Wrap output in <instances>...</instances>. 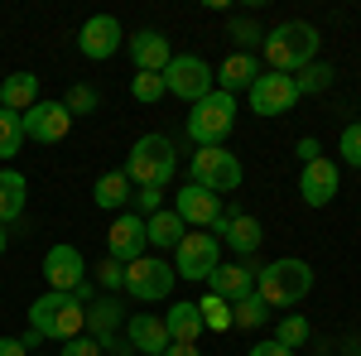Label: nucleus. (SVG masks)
<instances>
[{
    "label": "nucleus",
    "mask_w": 361,
    "mask_h": 356,
    "mask_svg": "<svg viewBox=\"0 0 361 356\" xmlns=\"http://www.w3.org/2000/svg\"><path fill=\"white\" fill-rule=\"evenodd\" d=\"M318 44H323V34L308 25V20H284L265 34V44H260V54H265V73H284V78H294L299 68H308L313 58H318Z\"/></svg>",
    "instance_id": "1"
},
{
    "label": "nucleus",
    "mask_w": 361,
    "mask_h": 356,
    "mask_svg": "<svg viewBox=\"0 0 361 356\" xmlns=\"http://www.w3.org/2000/svg\"><path fill=\"white\" fill-rule=\"evenodd\" d=\"M29 328L39 332L44 342H73V337H82L87 332V308L73 294H39V299L29 303Z\"/></svg>",
    "instance_id": "2"
},
{
    "label": "nucleus",
    "mask_w": 361,
    "mask_h": 356,
    "mask_svg": "<svg viewBox=\"0 0 361 356\" xmlns=\"http://www.w3.org/2000/svg\"><path fill=\"white\" fill-rule=\"evenodd\" d=\"M308 289H313V265L308 260H294V255L270 260V265H260V274H255V294L270 303V308H294V303L308 299Z\"/></svg>",
    "instance_id": "3"
},
{
    "label": "nucleus",
    "mask_w": 361,
    "mask_h": 356,
    "mask_svg": "<svg viewBox=\"0 0 361 356\" xmlns=\"http://www.w3.org/2000/svg\"><path fill=\"white\" fill-rule=\"evenodd\" d=\"M178 173V149L169 135H140L126 154V178L135 188H169V178Z\"/></svg>",
    "instance_id": "4"
},
{
    "label": "nucleus",
    "mask_w": 361,
    "mask_h": 356,
    "mask_svg": "<svg viewBox=\"0 0 361 356\" xmlns=\"http://www.w3.org/2000/svg\"><path fill=\"white\" fill-rule=\"evenodd\" d=\"M231 125H236V97L231 92H207L188 116V140L197 149H207V145H222L231 135Z\"/></svg>",
    "instance_id": "5"
},
{
    "label": "nucleus",
    "mask_w": 361,
    "mask_h": 356,
    "mask_svg": "<svg viewBox=\"0 0 361 356\" xmlns=\"http://www.w3.org/2000/svg\"><path fill=\"white\" fill-rule=\"evenodd\" d=\"M241 178H246V168H241V159L231 154V149H222V145H207V149H197L193 154V173H188V183H197V188L207 192H236L241 188Z\"/></svg>",
    "instance_id": "6"
},
{
    "label": "nucleus",
    "mask_w": 361,
    "mask_h": 356,
    "mask_svg": "<svg viewBox=\"0 0 361 356\" xmlns=\"http://www.w3.org/2000/svg\"><path fill=\"white\" fill-rule=\"evenodd\" d=\"M164 87H169V97L197 106L207 92H217V78H212V68L197 54H173V63L164 68Z\"/></svg>",
    "instance_id": "7"
},
{
    "label": "nucleus",
    "mask_w": 361,
    "mask_h": 356,
    "mask_svg": "<svg viewBox=\"0 0 361 356\" xmlns=\"http://www.w3.org/2000/svg\"><path fill=\"white\" fill-rule=\"evenodd\" d=\"M173 265L169 260H159V255H140V260H130L126 265V294L140 303H159L173 294Z\"/></svg>",
    "instance_id": "8"
},
{
    "label": "nucleus",
    "mask_w": 361,
    "mask_h": 356,
    "mask_svg": "<svg viewBox=\"0 0 361 356\" xmlns=\"http://www.w3.org/2000/svg\"><path fill=\"white\" fill-rule=\"evenodd\" d=\"M217 265H222V241L212 231H188L173 250V274L178 279H207Z\"/></svg>",
    "instance_id": "9"
},
{
    "label": "nucleus",
    "mask_w": 361,
    "mask_h": 356,
    "mask_svg": "<svg viewBox=\"0 0 361 356\" xmlns=\"http://www.w3.org/2000/svg\"><path fill=\"white\" fill-rule=\"evenodd\" d=\"M212 236H217L222 246H231V255H241V260H250V255L260 250V241H265L260 221L250 217V212H241V202H231V212L222 207V217L212 221Z\"/></svg>",
    "instance_id": "10"
},
{
    "label": "nucleus",
    "mask_w": 361,
    "mask_h": 356,
    "mask_svg": "<svg viewBox=\"0 0 361 356\" xmlns=\"http://www.w3.org/2000/svg\"><path fill=\"white\" fill-rule=\"evenodd\" d=\"M20 121H25V140H34V145H58L73 130V116L63 102H34Z\"/></svg>",
    "instance_id": "11"
},
{
    "label": "nucleus",
    "mask_w": 361,
    "mask_h": 356,
    "mask_svg": "<svg viewBox=\"0 0 361 356\" xmlns=\"http://www.w3.org/2000/svg\"><path fill=\"white\" fill-rule=\"evenodd\" d=\"M246 97H250V111L255 116H284V111L299 102V87H294V78H284V73H260Z\"/></svg>",
    "instance_id": "12"
},
{
    "label": "nucleus",
    "mask_w": 361,
    "mask_h": 356,
    "mask_svg": "<svg viewBox=\"0 0 361 356\" xmlns=\"http://www.w3.org/2000/svg\"><path fill=\"white\" fill-rule=\"evenodd\" d=\"M44 279H49V289H54V294H73V289H78V284L87 279L82 250L68 246V241L49 246V255H44Z\"/></svg>",
    "instance_id": "13"
},
{
    "label": "nucleus",
    "mask_w": 361,
    "mask_h": 356,
    "mask_svg": "<svg viewBox=\"0 0 361 356\" xmlns=\"http://www.w3.org/2000/svg\"><path fill=\"white\" fill-rule=\"evenodd\" d=\"M121 39H126V29H121L116 15H92V20L78 29V54L92 58V63H106V58H116Z\"/></svg>",
    "instance_id": "14"
},
{
    "label": "nucleus",
    "mask_w": 361,
    "mask_h": 356,
    "mask_svg": "<svg viewBox=\"0 0 361 356\" xmlns=\"http://www.w3.org/2000/svg\"><path fill=\"white\" fill-rule=\"evenodd\" d=\"M106 255L121 260V265H130L140 255H149V241H145V217L140 212H121L111 221V231H106Z\"/></svg>",
    "instance_id": "15"
},
{
    "label": "nucleus",
    "mask_w": 361,
    "mask_h": 356,
    "mask_svg": "<svg viewBox=\"0 0 361 356\" xmlns=\"http://www.w3.org/2000/svg\"><path fill=\"white\" fill-rule=\"evenodd\" d=\"M173 212L183 217V226L202 231V226H212V221L222 217V197L207 192V188H197V183H183V188L173 192Z\"/></svg>",
    "instance_id": "16"
},
{
    "label": "nucleus",
    "mask_w": 361,
    "mask_h": 356,
    "mask_svg": "<svg viewBox=\"0 0 361 356\" xmlns=\"http://www.w3.org/2000/svg\"><path fill=\"white\" fill-rule=\"evenodd\" d=\"M255 274H260V265H255V260H231V265H217V270L207 274V294L236 303V299H246V294H255Z\"/></svg>",
    "instance_id": "17"
},
{
    "label": "nucleus",
    "mask_w": 361,
    "mask_h": 356,
    "mask_svg": "<svg viewBox=\"0 0 361 356\" xmlns=\"http://www.w3.org/2000/svg\"><path fill=\"white\" fill-rule=\"evenodd\" d=\"M337 183H342V173H337L333 159H313V164H304V173H299V197H304L308 207H328L337 197Z\"/></svg>",
    "instance_id": "18"
},
{
    "label": "nucleus",
    "mask_w": 361,
    "mask_h": 356,
    "mask_svg": "<svg viewBox=\"0 0 361 356\" xmlns=\"http://www.w3.org/2000/svg\"><path fill=\"white\" fill-rule=\"evenodd\" d=\"M126 342H130V352H135V356H164L169 347H173L159 313H135V318L126 323Z\"/></svg>",
    "instance_id": "19"
},
{
    "label": "nucleus",
    "mask_w": 361,
    "mask_h": 356,
    "mask_svg": "<svg viewBox=\"0 0 361 356\" xmlns=\"http://www.w3.org/2000/svg\"><path fill=\"white\" fill-rule=\"evenodd\" d=\"M130 63H135V73H164L173 63V49H169V39L159 29H140L130 39Z\"/></svg>",
    "instance_id": "20"
},
{
    "label": "nucleus",
    "mask_w": 361,
    "mask_h": 356,
    "mask_svg": "<svg viewBox=\"0 0 361 356\" xmlns=\"http://www.w3.org/2000/svg\"><path fill=\"white\" fill-rule=\"evenodd\" d=\"M164 328H169V342H173V347H197V337H202V313H197V303L193 299L169 303Z\"/></svg>",
    "instance_id": "21"
},
{
    "label": "nucleus",
    "mask_w": 361,
    "mask_h": 356,
    "mask_svg": "<svg viewBox=\"0 0 361 356\" xmlns=\"http://www.w3.org/2000/svg\"><path fill=\"white\" fill-rule=\"evenodd\" d=\"M260 73H265V68H260V58H255V54H231L212 78H217V92H231V97H236L241 87L250 92V82H255Z\"/></svg>",
    "instance_id": "22"
},
{
    "label": "nucleus",
    "mask_w": 361,
    "mask_h": 356,
    "mask_svg": "<svg viewBox=\"0 0 361 356\" xmlns=\"http://www.w3.org/2000/svg\"><path fill=\"white\" fill-rule=\"evenodd\" d=\"M183 236H188V226H183V217L173 207H159L154 217H145V241L154 250H178Z\"/></svg>",
    "instance_id": "23"
},
{
    "label": "nucleus",
    "mask_w": 361,
    "mask_h": 356,
    "mask_svg": "<svg viewBox=\"0 0 361 356\" xmlns=\"http://www.w3.org/2000/svg\"><path fill=\"white\" fill-rule=\"evenodd\" d=\"M25 202H29V178L20 168H0V226L25 217Z\"/></svg>",
    "instance_id": "24"
},
{
    "label": "nucleus",
    "mask_w": 361,
    "mask_h": 356,
    "mask_svg": "<svg viewBox=\"0 0 361 356\" xmlns=\"http://www.w3.org/2000/svg\"><path fill=\"white\" fill-rule=\"evenodd\" d=\"M34 102H39V78H34V73H10V78L0 82V111L25 116Z\"/></svg>",
    "instance_id": "25"
},
{
    "label": "nucleus",
    "mask_w": 361,
    "mask_h": 356,
    "mask_svg": "<svg viewBox=\"0 0 361 356\" xmlns=\"http://www.w3.org/2000/svg\"><path fill=\"white\" fill-rule=\"evenodd\" d=\"M92 197H97V207H106V212H116V207H126V202L135 197V183L126 178V168H106V173L97 178V188H92Z\"/></svg>",
    "instance_id": "26"
},
{
    "label": "nucleus",
    "mask_w": 361,
    "mask_h": 356,
    "mask_svg": "<svg viewBox=\"0 0 361 356\" xmlns=\"http://www.w3.org/2000/svg\"><path fill=\"white\" fill-rule=\"evenodd\" d=\"M121 318H126V308H121V299L116 294H106V299L87 303V337H111L116 328H121Z\"/></svg>",
    "instance_id": "27"
},
{
    "label": "nucleus",
    "mask_w": 361,
    "mask_h": 356,
    "mask_svg": "<svg viewBox=\"0 0 361 356\" xmlns=\"http://www.w3.org/2000/svg\"><path fill=\"white\" fill-rule=\"evenodd\" d=\"M265 323H270V303L260 294H246L231 303V328H265Z\"/></svg>",
    "instance_id": "28"
},
{
    "label": "nucleus",
    "mask_w": 361,
    "mask_h": 356,
    "mask_svg": "<svg viewBox=\"0 0 361 356\" xmlns=\"http://www.w3.org/2000/svg\"><path fill=\"white\" fill-rule=\"evenodd\" d=\"M333 82H337L333 63H318V58H313L308 68H299V73H294V87H299V97H304V92H313V97H318V92H328Z\"/></svg>",
    "instance_id": "29"
},
{
    "label": "nucleus",
    "mask_w": 361,
    "mask_h": 356,
    "mask_svg": "<svg viewBox=\"0 0 361 356\" xmlns=\"http://www.w3.org/2000/svg\"><path fill=\"white\" fill-rule=\"evenodd\" d=\"M130 97H135L140 106H154V102H164V97H169L164 73H135V78H130Z\"/></svg>",
    "instance_id": "30"
},
{
    "label": "nucleus",
    "mask_w": 361,
    "mask_h": 356,
    "mask_svg": "<svg viewBox=\"0 0 361 356\" xmlns=\"http://www.w3.org/2000/svg\"><path fill=\"white\" fill-rule=\"evenodd\" d=\"M20 145H25V121L15 111H0V159L20 154Z\"/></svg>",
    "instance_id": "31"
},
{
    "label": "nucleus",
    "mask_w": 361,
    "mask_h": 356,
    "mask_svg": "<svg viewBox=\"0 0 361 356\" xmlns=\"http://www.w3.org/2000/svg\"><path fill=\"white\" fill-rule=\"evenodd\" d=\"M87 270H92V284L106 289V294H121V289H126V265L111 260V255H106L102 265H87Z\"/></svg>",
    "instance_id": "32"
},
{
    "label": "nucleus",
    "mask_w": 361,
    "mask_h": 356,
    "mask_svg": "<svg viewBox=\"0 0 361 356\" xmlns=\"http://www.w3.org/2000/svg\"><path fill=\"white\" fill-rule=\"evenodd\" d=\"M197 313H202V328H212V332H226V328H231V303L217 299V294L197 299Z\"/></svg>",
    "instance_id": "33"
},
{
    "label": "nucleus",
    "mask_w": 361,
    "mask_h": 356,
    "mask_svg": "<svg viewBox=\"0 0 361 356\" xmlns=\"http://www.w3.org/2000/svg\"><path fill=\"white\" fill-rule=\"evenodd\" d=\"M275 342L279 347H304L308 342V318H299V313H289V318H279V328H275Z\"/></svg>",
    "instance_id": "34"
},
{
    "label": "nucleus",
    "mask_w": 361,
    "mask_h": 356,
    "mask_svg": "<svg viewBox=\"0 0 361 356\" xmlns=\"http://www.w3.org/2000/svg\"><path fill=\"white\" fill-rule=\"evenodd\" d=\"M63 106H68V116H92V111L102 106V97H97V87H87V82H78L68 97H63Z\"/></svg>",
    "instance_id": "35"
},
{
    "label": "nucleus",
    "mask_w": 361,
    "mask_h": 356,
    "mask_svg": "<svg viewBox=\"0 0 361 356\" xmlns=\"http://www.w3.org/2000/svg\"><path fill=\"white\" fill-rule=\"evenodd\" d=\"M231 39L241 44V54H250L255 44H265V29L255 25V20H246V15H241V20H231Z\"/></svg>",
    "instance_id": "36"
},
{
    "label": "nucleus",
    "mask_w": 361,
    "mask_h": 356,
    "mask_svg": "<svg viewBox=\"0 0 361 356\" xmlns=\"http://www.w3.org/2000/svg\"><path fill=\"white\" fill-rule=\"evenodd\" d=\"M337 149H342V159H347L352 168H361V121L342 125V140H337Z\"/></svg>",
    "instance_id": "37"
},
{
    "label": "nucleus",
    "mask_w": 361,
    "mask_h": 356,
    "mask_svg": "<svg viewBox=\"0 0 361 356\" xmlns=\"http://www.w3.org/2000/svg\"><path fill=\"white\" fill-rule=\"evenodd\" d=\"M58 356H102V342H97V337H73V342H63V352Z\"/></svg>",
    "instance_id": "38"
},
{
    "label": "nucleus",
    "mask_w": 361,
    "mask_h": 356,
    "mask_svg": "<svg viewBox=\"0 0 361 356\" xmlns=\"http://www.w3.org/2000/svg\"><path fill=\"white\" fill-rule=\"evenodd\" d=\"M135 207L145 217H154V212L164 207V188H135Z\"/></svg>",
    "instance_id": "39"
},
{
    "label": "nucleus",
    "mask_w": 361,
    "mask_h": 356,
    "mask_svg": "<svg viewBox=\"0 0 361 356\" xmlns=\"http://www.w3.org/2000/svg\"><path fill=\"white\" fill-rule=\"evenodd\" d=\"M246 356H294V352H289V347H279L275 337H270V342H255V347H250Z\"/></svg>",
    "instance_id": "40"
},
{
    "label": "nucleus",
    "mask_w": 361,
    "mask_h": 356,
    "mask_svg": "<svg viewBox=\"0 0 361 356\" xmlns=\"http://www.w3.org/2000/svg\"><path fill=\"white\" fill-rule=\"evenodd\" d=\"M318 154H323V145H318L313 135H304V140H299V159H304V164H313Z\"/></svg>",
    "instance_id": "41"
},
{
    "label": "nucleus",
    "mask_w": 361,
    "mask_h": 356,
    "mask_svg": "<svg viewBox=\"0 0 361 356\" xmlns=\"http://www.w3.org/2000/svg\"><path fill=\"white\" fill-rule=\"evenodd\" d=\"M73 299L82 303V308H87V303H97V284H92V279H82V284L73 289Z\"/></svg>",
    "instance_id": "42"
},
{
    "label": "nucleus",
    "mask_w": 361,
    "mask_h": 356,
    "mask_svg": "<svg viewBox=\"0 0 361 356\" xmlns=\"http://www.w3.org/2000/svg\"><path fill=\"white\" fill-rule=\"evenodd\" d=\"M0 356H29L20 337H0Z\"/></svg>",
    "instance_id": "43"
},
{
    "label": "nucleus",
    "mask_w": 361,
    "mask_h": 356,
    "mask_svg": "<svg viewBox=\"0 0 361 356\" xmlns=\"http://www.w3.org/2000/svg\"><path fill=\"white\" fill-rule=\"evenodd\" d=\"M20 342H25V352H29V356H34V352H39V342H44V337H39V332L29 328V332H25V337H20Z\"/></svg>",
    "instance_id": "44"
},
{
    "label": "nucleus",
    "mask_w": 361,
    "mask_h": 356,
    "mask_svg": "<svg viewBox=\"0 0 361 356\" xmlns=\"http://www.w3.org/2000/svg\"><path fill=\"white\" fill-rule=\"evenodd\" d=\"M164 356H202V352H197V347H169Z\"/></svg>",
    "instance_id": "45"
},
{
    "label": "nucleus",
    "mask_w": 361,
    "mask_h": 356,
    "mask_svg": "<svg viewBox=\"0 0 361 356\" xmlns=\"http://www.w3.org/2000/svg\"><path fill=\"white\" fill-rule=\"evenodd\" d=\"M5 246H10V231H5V226H0V255H5Z\"/></svg>",
    "instance_id": "46"
},
{
    "label": "nucleus",
    "mask_w": 361,
    "mask_h": 356,
    "mask_svg": "<svg viewBox=\"0 0 361 356\" xmlns=\"http://www.w3.org/2000/svg\"><path fill=\"white\" fill-rule=\"evenodd\" d=\"M34 356H44V352H34Z\"/></svg>",
    "instance_id": "47"
},
{
    "label": "nucleus",
    "mask_w": 361,
    "mask_h": 356,
    "mask_svg": "<svg viewBox=\"0 0 361 356\" xmlns=\"http://www.w3.org/2000/svg\"><path fill=\"white\" fill-rule=\"evenodd\" d=\"M130 356H135V352H130Z\"/></svg>",
    "instance_id": "48"
}]
</instances>
